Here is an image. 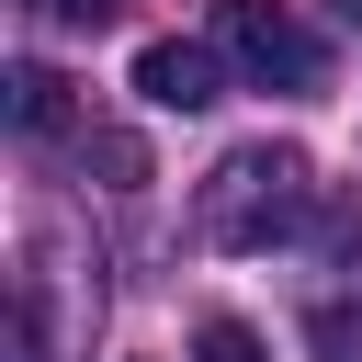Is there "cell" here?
<instances>
[{
	"mask_svg": "<svg viewBox=\"0 0 362 362\" xmlns=\"http://www.w3.org/2000/svg\"><path fill=\"white\" fill-rule=\"evenodd\" d=\"M305 215H317V170H305V147H272V136H260V147H226L215 181H204V238L238 249V260H249V249H283Z\"/></svg>",
	"mask_w": 362,
	"mask_h": 362,
	"instance_id": "obj_1",
	"label": "cell"
},
{
	"mask_svg": "<svg viewBox=\"0 0 362 362\" xmlns=\"http://www.w3.org/2000/svg\"><path fill=\"white\" fill-rule=\"evenodd\" d=\"M215 45H226V68L260 79V90H328V45H317L283 0H215Z\"/></svg>",
	"mask_w": 362,
	"mask_h": 362,
	"instance_id": "obj_2",
	"label": "cell"
},
{
	"mask_svg": "<svg viewBox=\"0 0 362 362\" xmlns=\"http://www.w3.org/2000/svg\"><path fill=\"white\" fill-rule=\"evenodd\" d=\"M215 57H226V45H181V34H158V45H136V90H147L158 113H204V102L226 90Z\"/></svg>",
	"mask_w": 362,
	"mask_h": 362,
	"instance_id": "obj_3",
	"label": "cell"
},
{
	"mask_svg": "<svg viewBox=\"0 0 362 362\" xmlns=\"http://www.w3.org/2000/svg\"><path fill=\"white\" fill-rule=\"evenodd\" d=\"M11 124H23V136H68V124H79V102H68V79L23 57V68H11Z\"/></svg>",
	"mask_w": 362,
	"mask_h": 362,
	"instance_id": "obj_4",
	"label": "cell"
},
{
	"mask_svg": "<svg viewBox=\"0 0 362 362\" xmlns=\"http://www.w3.org/2000/svg\"><path fill=\"white\" fill-rule=\"evenodd\" d=\"M305 339H317V362H362V305H317Z\"/></svg>",
	"mask_w": 362,
	"mask_h": 362,
	"instance_id": "obj_5",
	"label": "cell"
},
{
	"mask_svg": "<svg viewBox=\"0 0 362 362\" xmlns=\"http://www.w3.org/2000/svg\"><path fill=\"white\" fill-rule=\"evenodd\" d=\"M192 362H272V351H260V328H238V317H204Z\"/></svg>",
	"mask_w": 362,
	"mask_h": 362,
	"instance_id": "obj_6",
	"label": "cell"
},
{
	"mask_svg": "<svg viewBox=\"0 0 362 362\" xmlns=\"http://www.w3.org/2000/svg\"><path fill=\"white\" fill-rule=\"evenodd\" d=\"M34 11H57V23H113V0H34Z\"/></svg>",
	"mask_w": 362,
	"mask_h": 362,
	"instance_id": "obj_7",
	"label": "cell"
},
{
	"mask_svg": "<svg viewBox=\"0 0 362 362\" xmlns=\"http://www.w3.org/2000/svg\"><path fill=\"white\" fill-rule=\"evenodd\" d=\"M328 11H339V23H362V0H328Z\"/></svg>",
	"mask_w": 362,
	"mask_h": 362,
	"instance_id": "obj_8",
	"label": "cell"
},
{
	"mask_svg": "<svg viewBox=\"0 0 362 362\" xmlns=\"http://www.w3.org/2000/svg\"><path fill=\"white\" fill-rule=\"evenodd\" d=\"M351 260H362V226H351Z\"/></svg>",
	"mask_w": 362,
	"mask_h": 362,
	"instance_id": "obj_9",
	"label": "cell"
}]
</instances>
